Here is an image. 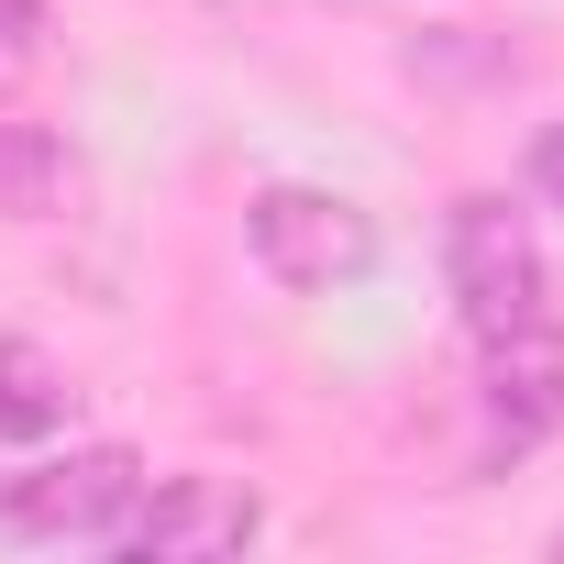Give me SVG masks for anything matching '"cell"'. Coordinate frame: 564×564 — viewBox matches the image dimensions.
I'll return each mask as SVG.
<instances>
[{
    "instance_id": "cell-6",
    "label": "cell",
    "mask_w": 564,
    "mask_h": 564,
    "mask_svg": "<svg viewBox=\"0 0 564 564\" xmlns=\"http://www.w3.org/2000/svg\"><path fill=\"white\" fill-rule=\"evenodd\" d=\"M67 366L45 355V344H23V333H0V443H45V432H67Z\"/></svg>"
},
{
    "instance_id": "cell-3",
    "label": "cell",
    "mask_w": 564,
    "mask_h": 564,
    "mask_svg": "<svg viewBox=\"0 0 564 564\" xmlns=\"http://www.w3.org/2000/svg\"><path fill=\"white\" fill-rule=\"evenodd\" d=\"M254 531H265V509L232 476H144L133 509L111 520V542H133L144 564H210V553H243Z\"/></svg>"
},
{
    "instance_id": "cell-7",
    "label": "cell",
    "mask_w": 564,
    "mask_h": 564,
    "mask_svg": "<svg viewBox=\"0 0 564 564\" xmlns=\"http://www.w3.org/2000/svg\"><path fill=\"white\" fill-rule=\"evenodd\" d=\"M56 188H67V155L34 122H0V210H45Z\"/></svg>"
},
{
    "instance_id": "cell-5",
    "label": "cell",
    "mask_w": 564,
    "mask_h": 564,
    "mask_svg": "<svg viewBox=\"0 0 564 564\" xmlns=\"http://www.w3.org/2000/svg\"><path fill=\"white\" fill-rule=\"evenodd\" d=\"M487 421L509 454H531L542 432H564V322H520V333H487V377H476Z\"/></svg>"
},
{
    "instance_id": "cell-9",
    "label": "cell",
    "mask_w": 564,
    "mask_h": 564,
    "mask_svg": "<svg viewBox=\"0 0 564 564\" xmlns=\"http://www.w3.org/2000/svg\"><path fill=\"white\" fill-rule=\"evenodd\" d=\"M531 177H542V199H553V210H564V122H553V133H542V144H531Z\"/></svg>"
},
{
    "instance_id": "cell-1",
    "label": "cell",
    "mask_w": 564,
    "mask_h": 564,
    "mask_svg": "<svg viewBox=\"0 0 564 564\" xmlns=\"http://www.w3.org/2000/svg\"><path fill=\"white\" fill-rule=\"evenodd\" d=\"M443 265H454V300H465V322H476V344L487 333H520V322H542L553 311V265H542V243H531V210H509V199H454V221H443Z\"/></svg>"
},
{
    "instance_id": "cell-8",
    "label": "cell",
    "mask_w": 564,
    "mask_h": 564,
    "mask_svg": "<svg viewBox=\"0 0 564 564\" xmlns=\"http://www.w3.org/2000/svg\"><path fill=\"white\" fill-rule=\"evenodd\" d=\"M45 67V0H0V100Z\"/></svg>"
},
{
    "instance_id": "cell-2",
    "label": "cell",
    "mask_w": 564,
    "mask_h": 564,
    "mask_svg": "<svg viewBox=\"0 0 564 564\" xmlns=\"http://www.w3.org/2000/svg\"><path fill=\"white\" fill-rule=\"evenodd\" d=\"M243 232H254V265L276 289H355L377 265V221L344 188H254Z\"/></svg>"
},
{
    "instance_id": "cell-4",
    "label": "cell",
    "mask_w": 564,
    "mask_h": 564,
    "mask_svg": "<svg viewBox=\"0 0 564 564\" xmlns=\"http://www.w3.org/2000/svg\"><path fill=\"white\" fill-rule=\"evenodd\" d=\"M144 465L122 443H89L67 465H34V476H0V531H23V542H111V520L133 509Z\"/></svg>"
}]
</instances>
